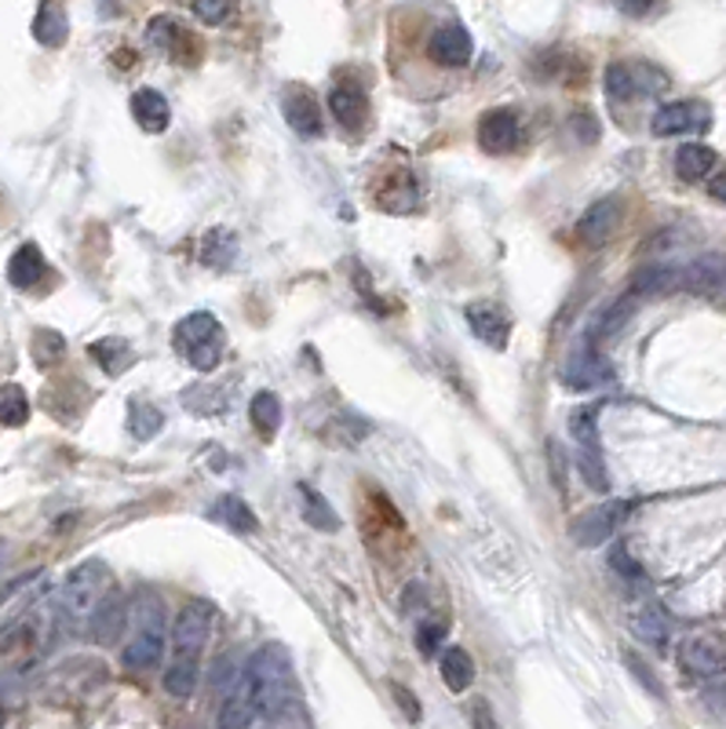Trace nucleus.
I'll use <instances>...</instances> for the list:
<instances>
[{"instance_id": "obj_27", "label": "nucleus", "mask_w": 726, "mask_h": 729, "mask_svg": "<svg viewBox=\"0 0 726 729\" xmlns=\"http://www.w3.org/2000/svg\"><path fill=\"white\" fill-rule=\"evenodd\" d=\"M300 500H303V519H307V525L322 529V533H336V529H340V514L328 508V500L318 493V489L300 485Z\"/></svg>"}, {"instance_id": "obj_3", "label": "nucleus", "mask_w": 726, "mask_h": 729, "mask_svg": "<svg viewBox=\"0 0 726 729\" xmlns=\"http://www.w3.org/2000/svg\"><path fill=\"white\" fill-rule=\"evenodd\" d=\"M165 634H168V624H165V609L161 602L147 594V602H139V613H136V631H131V639L125 646V668L128 671H154L161 664L165 657Z\"/></svg>"}, {"instance_id": "obj_32", "label": "nucleus", "mask_w": 726, "mask_h": 729, "mask_svg": "<svg viewBox=\"0 0 726 729\" xmlns=\"http://www.w3.org/2000/svg\"><path fill=\"white\" fill-rule=\"evenodd\" d=\"M197 689V668L194 664H176L171 660L168 671H165V693L176 697V700H187Z\"/></svg>"}, {"instance_id": "obj_31", "label": "nucleus", "mask_w": 726, "mask_h": 729, "mask_svg": "<svg viewBox=\"0 0 726 729\" xmlns=\"http://www.w3.org/2000/svg\"><path fill=\"white\" fill-rule=\"evenodd\" d=\"M631 311H636V292H628V296H620L610 311H602L596 328H591V336H617L620 328L631 322Z\"/></svg>"}, {"instance_id": "obj_20", "label": "nucleus", "mask_w": 726, "mask_h": 729, "mask_svg": "<svg viewBox=\"0 0 726 729\" xmlns=\"http://www.w3.org/2000/svg\"><path fill=\"white\" fill-rule=\"evenodd\" d=\"M223 339V328L219 322L208 311H197V314H187L183 322L176 325V347L183 354H190L197 347H205V343H219Z\"/></svg>"}, {"instance_id": "obj_21", "label": "nucleus", "mask_w": 726, "mask_h": 729, "mask_svg": "<svg viewBox=\"0 0 726 729\" xmlns=\"http://www.w3.org/2000/svg\"><path fill=\"white\" fill-rule=\"evenodd\" d=\"M628 628H631V634H636L639 642L654 646V649H665L668 634H671L668 617L661 613V605H654V602L631 609V613H628Z\"/></svg>"}, {"instance_id": "obj_19", "label": "nucleus", "mask_w": 726, "mask_h": 729, "mask_svg": "<svg viewBox=\"0 0 726 729\" xmlns=\"http://www.w3.org/2000/svg\"><path fill=\"white\" fill-rule=\"evenodd\" d=\"M131 117H136V125L143 131H150V136H161L171 121V110H168V99L161 91L154 88H139L136 96H131Z\"/></svg>"}, {"instance_id": "obj_4", "label": "nucleus", "mask_w": 726, "mask_h": 729, "mask_svg": "<svg viewBox=\"0 0 726 729\" xmlns=\"http://www.w3.org/2000/svg\"><path fill=\"white\" fill-rule=\"evenodd\" d=\"M570 434L577 449V471L591 493H610V471H606L602 445H599V427L591 408H577L570 416Z\"/></svg>"}, {"instance_id": "obj_15", "label": "nucleus", "mask_w": 726, "mask_h": 729, "mask_svg": "<svg viewBox=\"0 0 726 729\" xmlns=\"http://www.w3.org/2000/svg\"><path fill=\"white\" fill-rule=\"evenodd\" d=\"M328 110H333L340 128L359 131L369 121V96L359 85H336L328 91Z\"/></svg>"}, {"instance_id": "obj_33", "label": "nucleus", "mask_w": 726, "mask_h": 729, "mask_svg": "<svg viewBox=\"0 0 726 729\" xmlns=\"http://www.w3.org/2000/svg\"><path fill=\"white\" fill-rule=\"evenodd\" d=\"M161 423H165V416L157 413L154 405H147V402H136V405H131L128 427H131V434H136V437H143V442L161 431Z\"/></svg>"}, {"instance_id": "obj_17", "label": "nucleus", "mask_w": 726, "mask_h": 729, "mask_svg": "<svg viewBox=\"0 0 726 729\" xmlns=\"http://www.w3.org/2000/svg\"><path fill=\"white\" fill-rule=\"evenodd\" d=\"M256 715H259V711H256V700H253V686H248L245 671H242V679H237L230 693L223 697L216 729H248V726H253Z\"/></svg>"}, {"instance_id": "obj_16", "label": "nucleus", "mask_w": 726, "mask_h": 729, "mask_svg": "<svg viewBox=\"0 0 726 729\" xmlns=\"http://www.w3.org/2000/svg\"><path fill=\"white\" fill-rule=\"evenodd\" d=\"M646 66H631V62H614L606 66V99L614 106H625L636 96H650V85H642Z\"/></svg>"}, {"instance_id": "obj_12", "label": "nucleus", "mask_w": 726, "mask_h": 729, "mask_svg": "<svg viewBox=\"0 0 726 729\" xmlns=\"http://www.w3.org/2000/svg\"><path fill=\"white\" fill-rule=\"evenodd\" d=\"M522 128H519V114L508 110V106H497V110L482 114L479 121V142L485 154H508L519 142Z\"/></svg>"}, {"instance_id": "obj_24", "label": "nucleus", "mask_w": 726, "mask_h": 729, "mask_svg": "<svg viewBox=\"0 0 726 729\" xmlns=\"http://www.w3.org/2000/svg\"><path fill=\"white\" fill-rule=\"evenodd\" d=\"M439 671H442V682L453 689V693H464V689H471V682H474V660H471L468 649H460V646L442 649Z\"/></svg>"}, {"instance_id": "obj_2", "label": "nucleus", "mask_w": 726, "mask_h": 729, "mask_svg": "<svg viewBox=\"0 0 726 729\" xmlns=\"http://www.w3.org/2000/svg\"><path fill=\"white\" fill-rule=\"evenodd\" d=\"M102 591H107V565L102 562H85L77 565L70 577H66L59 602H56V617L62 628H77L81 620L96 613V605L102 602Z\"/></svg>"}, {"instance_id": "obj_26", "label": "nucleus", "mask_w": 726, "mask_h": 729, "mask_svg": "<svg viewBox=\"0 0 726 729\" xmlns=\"http://www.w3.org/2000/svg\"><path fill=\"white\" fill-rule=\"evenodd\" d=\"M679 277L697 288H726V256L705 252V256H697L686 270H679Z\"/></svg>"}, {"instance_id": "obj_37", "label": "nucleus", "mask_w": 726, "mask_h": 729, "mask_svg": "<svg viewBox=\"0 0 726 729\" xmlns=\"http://www.w3.org/2000/svg\"><path fill=\"white\" fill-rule=\"evenodd\" d=\"M445 642V624L442 620H428V624L416 628V649L424 657H434V649H442Z\"/></svg>"}, {"instance_id": "obj_22", "label": "nucleus", "mask_w": 726, "mask_h": 729, "mask_svg": "<svg viewBox=\"0 0 726 729\" xmlns=\"http://www.w3.org/2000/svg\"><path fill=\"white\" fill-rule=\"evenodd\" d=\"M33 37L45 48H62L66 45V37H70V19H66L59 0H41L37 19H33Z\"/></svg>"}, {"instance_id": "obj_23", "label": "nucleus", "mask_w": 726, "mask_h": 729, "mask_svg": "<svg viewBox=\"0 0 726 729\" xmlns=\"http://www.w3.org/2000/svg\"><path fill=\"white\" fill-rule=\"evenodd\" d=\"M45 274H48L45 252L37 248L33 242L22 245L16 256H11V263H8V282L16 285V288H33Z\"/></svg>"}, {"instance_id": "obj_8", "label": "nucleus", "mask_w": 726, "mask_h": 729, "mask_svg": "<svg viewBox=\"0 0 726 729\" xmlns=\"http://www.w3.org/2000/svg\"><path fill=\"white\" fill-rule=\"evenodd\" d=\"M708 125H712V110L705 102L679 99V102H665L654 114L650 131L657 139H671V136H694V131H705Z\"/></svg>"}, {"instance_id": "obj_41", "label": "nucleus", "mask_w": 726, "mask_h": 729, "mask_svg": "<svg viewBox=\"0 0 726 729\" xmlns=\"http://www.w3.org/2000/svg\"><path fill=\"white\" fill-rule=\"evenodd\" d=\"M625 660H628L631 674H636V679H642V682H646V689H650V693H661V689H657V682H654V674L646 671V664H642V660H639L636 653H625Z\"/></svg>"}, {"instance_id": "obj_11", "label": "nucleus", "mask_w": 726, "mask_h": 729, "mask_svg": "<svg viewBox=\"0 0 726 729\" xmlns=\"http://www.w3.org/2000/svg\"><path fill=\"white\" fill-rule=\"evenodd\" d=\"M620 514H625V503H599V508L585 511L570 529L573 543L577 548H602L620 525Z\"/></svg>"}, {"instance_id": "obj_18", "label": "nucleus", "mask_w": 726, "mask_h": 729, "mask_svg": "<svg viewBox=\"0 0 726 729\" xmlns=\"http://www.w3.org/2000/svg\"><path fill=\"white\" fill-rule=\"evenodd\" d=\"M125 624H128V605L117 599V594H102L96 613L88 617V631L99 646H110L114 639H121Z\"/></svg>"}, {"instance_id": "obj_7", "label": "nucleus", "mask_w": 726, "mask_h": 729, "mask_svg": "<svg viewBox=\"0 0 726 729\" xmlns=\"http://www.w3.org/2000/svg\"><path fill=\"white\" fill-rule=\"evenodd\" d=\"M614 380V365L596 351V343L585 339L570 351V357L562 362V383L570 391H596L606 387Z\"/></svg>"}, {"instance_id": "obj_35", "label": "nucleus", "mask_w": 726, "mask_h": 729, "mask_svg": "<svg viewBox=\"0 0 726 729\" xmlns=\"http://www.w3.org/2000/svg\"><path fill=\"white\" fill-rule=\"evenodd\" d=\"M102 362V368H107L110 376H117L121 368L131 362V351L125 347L121 339H102V343H96V351H91Z\"/></svg>"}, {"instance_id": "obj_14", "label": "nucleus", "mask_w": 726, "mask_h": 729, "mask_svg": "<svg viewBox=\"0 0 726 729\" xmlns=\"http://www.w3.org/2000/svg\"><path fill=\"white\" fill-rule=\"evenodd\" d=\"M471 56H474V41L464 26L449 22V26H442V30H434V37H431V59L434 62L449 66V70H460V66L471 62Z\"/></svg>"}, {"instance_id": "obj_5", "label": "nucleus", "mask_w": 726, "mask_h": 729, "mask_svg": "<svg viewBox=\"0 0 726 729\" xmlns=\"http://www.w3.org/2000/svg\"><path fill=\"white\" fill-rule=\"evenodd\" d=\"M208 631H213V609L205 602H187L171 624V660L176 664H202Z\"/></svg>"}, {"instance_id": "obj_40", "label": "nucleus", "mask_w": 726, "mask_h": 729, "mask_svg": "<svg viewBox=\"0 0 726 729\" xmlns=\"http://www.w3.org/2000/svg\"><path fill=\"white\" fill-rule=\"evenodd\" d=\"M391 693H394V700H399V708L409 715V722H420V705H416V697L409 693L405 686H399V682L391 686Z\"/></svg>"}, {"instance_id": "obj_25", "label": "nucleus", "mask_w": 726, "mask_h": 729, "mask_svg": "<svg viewBox=\"0 0 726 729\" xmlns=\"http://www.w3.org/2000/svg\"><path fill=\"white\" fill-rule=\"evenodd\" d=\"M712 168H716V150H712V146H705V142H686V146H679V154H676L679 179H686V183L708 179Z\"/></svg>"}, {"instance_id": "obj_28", "label": "nucleus", "mask_w": 726, "mask_h": 729, "mask_svg": "<svg viewBox=\"0 0 726 729\" xmlns=\"http://www.w3.org/2000/svg\"><path fill=\"white\" fill-rule=\"evenodd\" d=\"M208 514H213L216 522L237 529V533H253V529H256V514L248 511L237 496H219V500H216V508L208 511Z\"/></svg>"}, {"instance_id": "obj_10", "label": "nucleus", "mask_w": 726, "mask_h": 729, "mask_svg": "<svg viewBox=\"0 0 726 729\" xmlns=\"http://www.w3.org/2000/svg\"><path fill=\"white\" fill-rule=\"evenodd\" d=\"M620 216H625L620 197H602V201H596L585 216L577 219V242L588 245V248L606 245L614 237V230L620 227Z\"/></svg>"}, {"instance_id": "obj_9", "label": "nucleus", "mask_w": 726, "mask_h": 729, "mask_svg": "<svg viewBox=\"0 0 726 729\" xmlns=\"http://www.w3.org/2000/svg\"><path fill=\"white\" fill-rule=\"evenodd\" d=\"M282 114H285V121H288V128L296 131V136H303V139H318L322 136V128H325L322 102L311 88H303V85L285 88Z\"/></svg>"}, {"instance_id": "obj_38", "label": "nucleus", "mask_w": 726, "mask_h": 729, "mask_svg": "<svg viewBox=\"0 0 726 729\" xmlns=\"http://www.w3.org/2000/svg\"><path fill=\"white\" fill-rule=\"evenodd\" d=\"M468 719H471V729H497V719H493V708L485 705L482 697H474L468 705Z\"/></svg>"}, {"instance_id": "obj_30", "label": "nucleus", "mask_w": 726, "mask_h": 729, "mask_svg": "<svg viewBox=\"0 0 726 729\" xmlns=\"http://www.w3.org/2000/svg\"><path fill=\"white\" fill-rule=\"evenodd\" d=\"M248 416H253V427L263 431V434H274L282 427V402H278V394H271V391H259L253 397V405H248Z\"/></svg>"}, {"instance_id": "obj_43", "label": "nucleus", "mask_w": 726, "mask_h": 729, "mask_svg": "<svg viewBox=\"0 0 726 729\" xmlns=\"http://www.w3.org/2000/svg\"><path fill=\"white\" fill-rule=\"evenodd\" d=\"M708 194L716 197L719 205H726V168H723V171H716V176L708 179Z\"/></svg>"}, {"instance_id": "obj_6", "label": "nucleus", "mask_w": 726, "mask_h": 729, "mask_svg": "<svg viewBox=\"0 0 726 729\" xmlns=\"http://www.w3.org/2000/svg\"><path fill=\"white\" fill-rule=\"evenodd\" d=\"M676 660L690 679H719V674H726V642L708 631L686 634Z\"/></svg>"}, {"instance_id": "obj_34", "label": "nucleus", "mask_w": 726, "mask_h": 729, "mask_svg": "<svg viewBox=\"0 0 726 729\" xmlns=\"http://www.w3.org/2000/svg\"><path fill=\"white\" fill-rule=\"evenodd\" d=\"M610 569L620 580H628V583H642L646 580L642 562L631 559V551L625 548V543H614V548H610Z\"/></svg>"}, {"instance_id": "obj_36", "label": "nucleus", "mask_w": 726, "mask_h": 729, "mask_svg": "<svg viewBox=\"0 0 726 729\" xmlns=\"http://www.w3.org/2000/svg\"><path fill=\"white\" fill-rule=\"evenodd\" d=\"M190 11L205 26H223L234 16V0H190Z\"/></svg>"}, {"instance_id": "obj_1", "label": "nucleus", "mask_w": 726, "mask_h": 729, "mask_svg": "<svg viewBox=\"0 0 726 729\" xmlns=\"http://www.w3.org/2000/svg\"><path fill=\"white\" fill-rule=\"evenodd\" d=\"M245 679L253 686V700L263 719H278L293 700V660L278 642L256 649L253 660L245 664Z\"/></svg>"}, {"instance_id": "obj_42", "label": "nucleus", "mask_w": 726, "mask_h": 729, "mask_svg": "<svg viewBox=\"0 0 726 729\" xmlns=\"http://www.w3.org/2000/svg\"><path fill=\"white\" fill-rule=\"evenodd\" d=\"M614 4L625 11V16L631 19H642V16H650V8H654V0H614Z\"/></svg>"}, {"instance_id": "obj_39", "label": "nucleus", "mask_w": 726, "mask_h": 729, "mask_svg": "<svg viewBox=\"0 0 726 729\" xmlns=\"http://www.w3.org/2000/svg\"><path fill=\"white\" fill-rule=\"evenodd\" d=\"M171 37H179L176 19H154V22H150V41H154L157 48H168V51H171Z\"/></svg>"}, {"instance_id": "obj_44", "label": "nucleus", "mask_w": 726, "mask_h": 729, "mask_svg": "<svg viewBox=\"0 0 726 729\" xmlns=\"http://www.w3.org/2000/svg\"><path fill=\"white\" fill-rule=\"evenodd\" d=\"M705 700H708V708L716 711L719 719L726 722V686H723V689H712V693H708Z\"/></svg>"}, {"instance_id": "obj_13", "label": "nucleus", "mask_w": 726, "mask_h": 729, "mask_svg": "<svg viewBox=\"0 0 726 729\" xmlns=\"http://www.w3.org/2000/svg\"><path fill=\"white\" fill-rule=\"evenodd\" d=\"M468 325L471 333L479 336L490 347L504 351L511 339V314L500 307V303H471L468 307Z\"/></svg>"}, {"instance_id": "obj_29", "label": "nucleus", "mask_w": 726, "mask_h": 729, "mask_svg": "<svg viewBox=\"0 0 726 729\" xmlns=\"http://www.w3.org/2000/svg\"><path fill=\"white\" fill-rule=\"evenodd\" d=\"M26 420H30V397H26L19 383H4V391H0V423L4 427H22Z\"/></svg>"}]
</instances>
